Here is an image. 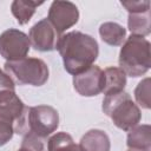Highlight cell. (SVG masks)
Returning a JSON list of instances; mask_svg holds the SVG:
<instances>
[{
  "label": "cell",
  "instance_id": "obj_6",
  "mask_svg": "<svg viewBox=\"0 0 151 151\" xmlns=\"http://www.w3.org/2000/svg\"><path fill=\"white\" fill-rule=\"evenodd\" d=\"M29 47L28 35L19 29L9 28L0 34V55L6 61H18L26 58Z\"/></svg>",
  "mask_w": 151,
  "mask_h": 151
},
{
  "label": "cell",
  "instance_id": "obj_15",
  "mask_svg": "<svg viewBox=\"0 0 151 151\" xmlns=\"http://www.w3.org/2000/svg\"><path fill=\"white\" fill-rule=\"evenodd\" d=\"M44 2H37V1H24V0H14L11 5V11L17 21L20 25L27 24L33 14L35 13L37 7L42 5Z\"/></svg>",
  "mask_w": 151,
  "mask_h": 151
},
{
  "label": "cell",
  "instance_id": "obj_5",
  "mask_svg": "<svg viewBox=\"0 0 151 151\" xmlns=\"http://www.w3.org/2000/svg\"><path fill=\"white\" fill-rule=\"evenodd\" d=\"M59 126V113L50 105H38L28 107L27 133L31 132L38 137L47 138Z\"/></svg>",
  "mask_w": 151,
  "mask_h": 151
},
{
  "label": "cell",
  "instance_id": "obj_1",
  "mask_svg": "<svg viewBox=\"0 0 151 151\" xmlns=\"http://www.w3.org/2000/svg\"><path fill=\"white\" fill-rule=\"evenodd\" d=\"M55 50L59 51L63 58L65 70L72 76H77L91 67L99 54L97 40L79 31L60 35Z\"/></svg>",
  "mask_w": 151,
  "mask_h": 151
},
{
  "label": "cell",
  "instance_id": "obj_3",
  "mask_svg": "<svg viewBox=\"0 0 151 151\" xmlns=\"http://www.w3.org/2000/svg\"><path fill=\"white\" fill-rule=\"evenodd\" d=\"M101 109L118 129L127 132L137 126L142 118L138 105L125 91L105 96Z\"/></svg>",
  "mask_w": 151,
  "mask_h": 151
},
{
  "label": "cell",
  "instance_id": "obj_16",
  "mask_svg": "<svg viewBox=\"0 0 151 151\" xmlns=\"http://www.w3.org/2000/svg\"><path fill=\"white\" fill-rule=\"evenodd\" d=\"M47 151H81L79 145L74 143L71 134L66 132H57L47 142Z\"/></svg>",
  "mask_w": 151,
  "mask_h": 151
},
{
  "label": "cell",
  "instance_id": "obj_8",
  "mask_svg": "<svg viewBox=\"0 0 151 151\" xmlns=\"http://www.w3.org/2000/svg\"><path fill=\"white\" fill-rule=\"evenodd\" d=\"M59 38L60 34L55 31V28L47 19H41L37 24H34L28 33L31 46L40 52H50L55 50Z\"/></svg>",
  "mask_w": 151,
  "mask_h": 151
},
{
  "label": "cell",
  "instance_id": "obj_4",
  "mask_svg": "<svg viewBox=\"0 0 151 151\" xmlns=\"http://www.w3.org/2000/svg\"><path fill=\"white\" fill-rule=\"evenodd\" d=\"M5 71L19 85L42 86L50 76L46 63L39 58H24L18 61H6Z\"/></svg>",
  "mask_w": 151,
  "mask_h": 151
},
{
  "label": "cell",
  "instance_id": "obj_17",
  "mask_svg": "<svg viewBox=\"0 0 151 151\" xmlns=\"http://www.w3.org/2000/svg\"><path fill=\"white\" fill-rule=\"evenodd\" d=\"M150 85H151L150 78L146 77L134 88V98H136L137 104L146 110H149L151 106V104H150Z\"/></svg>",
  "mask_w": 151,
  "mask_h": 151
},
{
  "label": "cell",
  "instance_id": "obj_9",
  "mask_svg": "<svg viewBox=\"0 0 151 151\" xmlns=\"http://www.w3.org/2000/svg\"><path fill=\"white\" fill-rule=\"evenodd\" d=\"M73 87L83 97H94L103 92L104 88V71L92 65L84 72L73 76Z\"/></svg>",
  "mask_w": 151,
  "mask_h": 151
},
{
  "label": "cell",
  "instance_id": "obj_7",
  "mask_svg": "<svg viewBox=\"0 0 151 151\" xmlns=\"http://www.w3.org/2000/svg\"><path fill=\"white\" fill-rule=\"evenodd\" d=\"M55 31L61 35L63 32L74 26L79 20L78 7L71 1H53L46 18Z\"/></svg>",
  "mask_w": 151,
  "mask_h": 151
},
{
  "label": "cell",
  "instance_id": "obj_20",
  "mask_svg": "<svg viewBox=\"0 0 151 151\" xmlns=\"http://www.w3.org/2000/svg\"><path fill=\"white\" fill-rule=\"evenodd\" d=\"M122 6L126 8L129 13H138L150 11V1L147 0H138V1H122Z\"/></svg>",
  "mask_w": 151,
  "mask_h": 151
},
{
  "label": "cell",
  "instance_id": "obj_23",
  "mask_svg": "<svg viewBox=\"0 0 151 151\" xmlns=\"http://www.w3.org/2000/svg\"><path fill=\"white\" fill-rule=\"evenodd\" d=\"M18 151H31V150H28V149H26V147H22V146H21Z\"/></svg>",
  "mask_w": 151,
  "mask_h": 151
},
{
  "label": "cell",
  "instance_id": "obj_18",
  "mask_svg": "<svg viewBox=\"0 0 151 151\" xmlns=\"http://www.w3.org/2000/svg\"><path fill=\"white\" fill-rule=\"evenodd\" d=\"M14 120L0 112V146L7 144L14 134Z\"/></svg>",
  "mask_w": 151,
  "mask_h": 151
},
{
  "label": "cell",
  "instance_id": "obj_11",
  "mask_svg": "<svg viewBox=\"0 0 151 151\" xmlns=\"http://www.w3.org/2000/svg\"><path fill=\"white\" fill-rule=\"evenodd\" d=\"M126 145L129 149L151 150V126L142 124L131 129L126 138Z\"/></svg>",
  "mask_w": 151,
  "mask_h": 151
},
{
  "label": "cell",
  "instance_id": "obj_19",
  "mask_svg": "<svg viewBox=\"0 0 151 151\" xmlns=\"http://www.w3.org/2000/svg\"><path fill=\"white\" fill-rule=\"evenodd\" d=\"M21 146L26 147L31 151H47V142L45 138L38 137L31 132L26 133L24 136V139L21 142Z\"/></svg>",
  "mask_w": 151,
  "mask_h": 151
},
{
  "label": "cell",
  "instance_id": "obj_12",
  "mask_svg": "<svg viewBox=\"0 0 151 151\" xmlns=\"http://www.w3.org/2000/svg\"><path fill=\"white\" fill-rule=\"evenodd\" d=\"M126 85V76L119 67H107L104 70V88L105 96L124 91Z\"/></svg>",
  "mask_w": 151,
  "mask_h": 151
},
{
  "label": "cell",
  "instance_id": "obj_22",
  "mask_svg": "<svg viewBox=\"0 0 151 151\" xmlns=\"http://www.w3.org/2000/svg\"><path fill=\"white\" fill-rule=\"evenodd\" d=\"M127 151H151V150H139V149H127Z\"/></svg>",
  "mask_w": 151,
  "mask_h": 151
},
{
  "label": "cell",
  "instance_id": "obj_21",
  "mask_svg": "<svg viewBox=\"0 0 151 151\" xmlns=\"http://www.w3.org/2000/svg\"><path fill=\"white\" fill-rule=\"evenodd\" d=\"M14 88H15V85H14V81L12 80V78L6 72L0 70V92L4 90H13L14 91Z\"/></svg>",
  "mask_w": 151,
  "mask_h": 151
},
{
  "label": "cell",
  "instance_id": "obj_14",
  "mask_svg": "<svg viewBox=\"0 0 151 151\" xmlns=\"http://www.w3.org/2000/svg\"><path fill=\"white\" fill-rule=\"evenodd\" d=\"M127 27L132 35L146 37L151 33V15L150 11L129 13Z\"/></svg>",
  "mask_w": 151,
  "mask_h": 151
},
{
  "label": "cell",
  "instance_id": "obj_10",
  "mask_svg": "<svg viewBox=\"0 0 151 151\" xmlns=\"http://www.w3.org/2000/svg\"><path fill=\"white\" fill-rule=\"evenodd\" d=\"M79 147L81 151H110L111 142L103 130L92 129L81 137Z\"/></svg>",
  "mask_w": 151,
  "mask_h": 151
},
{
  "label": "cell",
  "instance_id": "obj_13",
  "mask_svg": "<svg viewBox=\"0 0 151 151\" xmlns=\"http://www.w3.org/2000/svg\"><path fill=\"white\" fill-rule=\"evenodd\" d=\"M99 35L104 42L111 46H120L123 45L125 38H126V29L112 21H107L100 25L99 27Z\"/></svg>",
  "mask_w": 151,
  "mask_h": 151
},
{
  "label": "cell",
  "instance_id": "obj_2",
  "mask_svg": "<svg viewBox=\"0 0 151 151\" xmlns=\"http://www.w3.org/2000/svg\"><path fill=\"white\" fill-rule=\"evenodd\" d=\"M151 45L144 37L130 35L119 52V68L133 78L142 77L151 67Z\"/></svg>",
  "mask_w": 151,
  "mask_h": 151
}]
</instances>
